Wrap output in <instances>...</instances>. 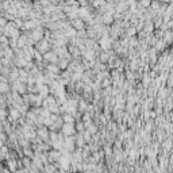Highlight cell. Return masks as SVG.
I'll use <instances>...</instances> for the list:
<instances>
[{
  "instance_id": "obj_1",
  "label": "cell",
  "mask_w": 173,
  "mask_h": 173,
  "mask_svg": "<svg viewBox=\"0 0 173 173\" xmlns=\"http://www.w3.org/2000/svg\"><path fill=\"white\" fill-rule=\"evenodd\" d=\"M61 133L65 135V137H74L76 135V124L74 123H64V126H62L61 128Z\"/></svg>"
},
{
  "instance_id": "obj_2",
  "label": "cell",
  "mask_w": 173,
  "mask_h": 173,
  "mask_svg": "<svg viewBox=\"0 0 173 173\" xmlns=\"http://www.w3.org/2000/svg\"><path fill=\"white\" fill-rule=\"evenodd\" d=\"M49 49H50L49 41L42 39V41H39V42L37 43V52L38 53H43V54H46V53L49 52Z\"/></svg>"
},
{
  "instance_id": "obj_3",
  "label": "cell",
  "mask_w": 173,
  "mask_h": 173,
  "mask_svg": "<svg viewBox=\"0 0 173 173\" xmlns=\"http://www.w3.org/2000/svg\"><path fill=\"white\" fill-rule=\"evenodd\" d=\"M70 26L73 27L76 31H83L84 30V27H85V23L83 22V19H74V20H72L70 22Z\"/></svg>"
},
{
  "instance_id": "obj_4",
  "label": "cell",
  "mask_w": 173,
  "mask_h": 173,
  "mask_svg": "<svg viewBox=\"0 0 173 173\" xmlns=\"http://www.w3.org/2000/svg\"><path fill=\"white\" fill-rule=\"evenodd\" d=\"M111 42H112V39L111 38H108V35H104V37H102L100 38V48L102 49H104V50H107L108 48H111Z\"/></svg>"
},
{
  "instance_id": "obj_5",
  "label": "cell",
  "mask_w": 173,
  "mask_h": 173,
  "mask_svg": "<svg viewBox=\"0 0 173 173\" xmlns=\"http://www.w3.org/2000/svg\"><path fill=\"white\" fill-rule=\"evenodd\" d=\"M37 135L41 137L42 139H45V141L50 139V133L48 131V128H46V127H41L39 130H37Z\"/></svg>"
},
{
  "instance_id": "obj_6",
  "label": "cell",
  "mask_w": 173,
  "mask_h": 173,
  "mask_svg": "<svg viewBox=\"0 0 173 173\" xmlns=\"http://www.w3.org/2000/svg\"><path fill=\"white\" fill-rule=\"evenodd\" d=\"M43 59H46V61L52 62V64H54L56 61H57V54H56V52H48L46 54H43Z\"/></svg>"
},
{
  "instance_id": "obj_7",
  "label": "cell",
  "mask_w": 173,
  "mask_h": 173,
  "mask_svg": "<svg viewBox=\"0 0 173 173\" xmlns=\"http://www.w3.org/2000/svg\"><path fill=\"white\" fill-rule=\"evenodd\" d=\"M102 22H103L104 24H111L112 22H114V16H112V14H108V12H106V14L102 16Z\"/></svg>"
},
{
  "instance_id": "obj_8",
  "label": "cell",
  "mask_w": 173,
  "mask_h": 173,
  "mask_svg": "<svg viewBox=\"0 0 173 173\" xmlns=\"http://www.w3.org/2000/svg\"><path fill=\"white\" fill-rule=\"evenodd\" d=\"M62 121H64V123H74V116L72 115V114H62Z\"/></svg>"
},
{
  "instance_id": "obj_9",
  "label": "cell",
  "mask_w": 173,
  "mask_h": 173,
  "mask_svg": "<svg viewBox=\"0 0 173 173\" xmlns=\"http://www.w3.org/2000/svg\"><path fill=\"white\" fill-rule=\"evenodd\" d=\"M43 169H45L46 173H56V165L54 164H46Z\"/></svg>"
},
{
  "instance_id": "obj_10",
  "label": "cell",
  "mask_w": 173,
  "mask_h": 173,
  "mask_svg": "<svg viewBox=\"0 0 173 173\" xmlns=\"http://www.w3.org/2000/svg\"><path fill=\"white\" fill-rule=\"evenodd\" d=\"M84 128H85V123H84V122H77V123H76V131L83 134L84 131H85Z\"/></svg>"
},
{
  "instance_id": "obj_11",
  "label": "cell",
  "mask_w": 173,
  "mask_h": 173,
  "mask_svg": "<svg viewBox=\"0 0 173 173\" xmlns=\"http://www.w3.org/2000/svg\"><path fill=\"white\" fill-rule=\"evenodd\" d=\"M20 116V112H19V110H11L10 111V118L11 119H18Z\"/></svg>"
},
{
  "instance_id": "obj_12",
  "label": "cell",
  "mask_w": 173,
  "mask_h": 173,
  "mask_svg": "<svg viewBox=\"0 0 173 173\" xmlns=\"http://www.w3.org/2000/svg\"><path fill=\"white\" fill-rule=\"evenodd\" d=\"M46 69H48V70L50 72V73H52V74H56V73H58V70H59V68L58 67H56V65H48V68H46Z\"/></svg>"
},
{
  "instance_id": "obj_13",
  "label": "cell",
  "mask_w": 173,
  "mask_h": 173,
  "mask_svg": "<svg viewBox=\"0 0 173 173\" xmlns=\"http://www.w3.org/2000/svg\"><path fill=\"white\" fill-rule=\"evenodd\" d=\"M8 91H10V85L5 81L0 83V92H8Z\"/></svg>"
},
{
  "instance_id": "obj_14",
  "label": "cell",
  "mask_w": 173,
  "mask_h": 173,
  "mask_svg": "<svg viewBox=\"0 0 173 173\" xmlns=\"http://www.w3.org/2000/svg\"><path fill=\"white\" fill-rule=\"evenodd\" d=\"M78 108H80L81 111H85V110H88V106H87L85 100H81V102L78 103Z\"/></svg>"
},
{
  "instance_id": "obj_15",
  "label": "cell",
  "mask_w": 173,
  "mask_h": 173,
  "mask_svg": "<svg viewBox=\"0 0 173 173\" xmlns=\"http://www.w3.org/2000/svg\"><path fill=\"white\" fill-rule=\"evenodd\" d=\"M135 31H137V30H135V27H128V29H127V35L128 37H133L134 34H135Z\"/></svg>"
},
{
  "instance_id": "obj_16",
  "label": "cell",
  "mask_w": 173,
  "mask_h": 173,
  "mask_svg": "<svg viewBox=\"0 0 173 173\" xmlns=\"http://www.w3.org/2000/svg\"><path fill=\"white\" fill-rule=\"evenodd\" d=\"M138 5H139V7H149V5H152V3L150 2H141Z\"/></svg>"
},
{
  "instance_id": "obj_17",
  "label": "cell",
  "mask_w": 173,
  "mask_h": 173,
  "mask_svg": "<svg viewBox=\"0 0 173 173\" xmlns=\"http://www.w3.org/2000/svg\"><path fill=\"white\" fill-rule=\"evenodd\" d=\"M24 153H26L27 156H30V157H33V156H34V154L31 153V150H30V149H26V150H24Z\"/></svg>"
},
{
  "instance_id": "obj_18",
  "label": "cell",
  "mask_w": 173,
  "mask_h": 173,
  "mask_svg": "<svg viewBox=\"0 0 173 173\" xmlns=\"http://www.w3.org/2000/svg\"><path fill=\"white\" fill-rule=\"evenodd\" d=\"M0 158H2V152H0Z\"/></svg>"
},
{
  "instance_id": "obj_19",
  "label": "cell",
  "mask_w": 173,
  "mask_h": 173,
  "mask_svg": "<svg viewBox=\"0 0 173 173\" xmlns=\"http://www.w3.org/2000/svg\"><path fill=\"white\" fill-rule=\"evenodd\" d=\"M78 173H80V172H78Z\"/></svg>"
}]
</instances>
